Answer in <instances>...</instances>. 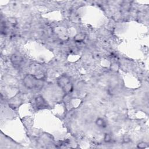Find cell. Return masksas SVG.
<instances>
[{"label": "cell", "mask_w": 149, "mask_h": 149, "mask_svg": "<svg viewBox=\"0 0 149 149\" xmlns=\"http://www.w3.org/2000/svg\"><path fill=\"white\" fill-rule=\"evenodd\" d=\"M23 83L27 89H38L42 87L44 84V80H39L33 74L29 73L24 77Z\"/></svg>", "instance_id": "6da1fadb"}, {"label": "cell", "mask_w": 149, "mask_h": 149, "mask_svg": "<svg viewBox=\"0 0 149 149\" xmlns=\"http://www.w3.org/2000/svg\"><path fill=\"white\" fill-rule=\"evenodd\" d=\"M57 83L66 93H70L73 89V86L70 82V79L67 75L63 74L57 80Z\"/></svg>", "instance_id": "7a4b0ae2"}, {"label": "cell", "mask_w": 149, "mask_h": 149, "mask_svg": "<svg viewBox=\"0 0 149 149\" xmlns=\"http://www.w3.org/2000/svg\"><path fill=\"white\" fill-rule=\"evenodd\" d=\"M30 70L33 71L31 74H33L36 78L39 80H44L46 77V72L44 67L39 64L31 65L30 66Z\"/></svg>", "instance_id": "3957f363"}, {"label": "cell", "mask_w": 149, "mask_h": 149, "mask_svg": "<svg viewBox=\"0 0 149 149\" xmlns=\"http://www.w3.org/2000/svg\"><path fill=\"white\" fill-rule=\"evenodd\" d=\"M35 104L37 109H42L48 108V104L45 98L41 95H37L35 98Z\"/></svg>", "instance_id": "277c9868"}, {"label": "cell", "mask_w": 149, "mask_h": 149, "mask_svg": "<svg viewBox=\"0 0 149 149\" xmlns=\"http://www.w3.org/2000/svg\"><path fill=\"white\" fill-rule=\"evenodd\" d=\"M10 61L12 65L15 68H20L22 66L24 62L23 58L21 56L16 54H13L12 55L10 58Z\"/></svg>", "instance_id": "5b68a950"}, {"label": "cell", "mask_w": 149, "mask_h": 149, "mask_svg": "<svg viewBox=\"0 0 149 149\" xmlns=\"http://www.w3.org/2000/svg\"><path fill=\"white\" fill-rule=\"evenodd\" d=\"M95 124L97 126L102 128H104L107 127V122L106 121L101 118H98L96 119L95 120Z\"/></svg>", "instance_id": "8992f818"}, {"label": "cell", "mask_w": 149, "mask_h": 149, "mask_svg": "<svg viewBox=\"0 0 149 149\" xmlns=\"http://www.w3.org/2000/svg\"><path fill=\"white\" fill-rule=\"evenodd\" d=\"M84 38H85V35L84 34H82V33H79V34H77L75 37H74V40L77 41V42H80V41H82L83 40H84Z\"/></svg>", "instance_id": "52a82bcc"}, {"label": "cell", "mask_w": 149, "mask_h": 149, "mask_svg": "<svg viewBox=\"0 0 149 149\" xmlns=\"http://www.w3.org/2000/svg\"><path fill=\"white\" fill-rule=\"evenodd\" d=\"M104 140L105 142L106 143H109L112 140V137H111V136L108 134V133H106L104 136Z\"/></svg>", "instance_id": "ba28073f"}, {"label": "cell", "mask_w": 149, "mask_h": 149, "mask_svg": "<svg viewBox=\"0 0 149 149\" xmlns=\"http://www.w3.org/2000/svg\"><path fill=\"white\" fill-rule=\"evenodd\" d=\"M147 147V144L145 142H140L137 144V147L139 148H145Z\"/></svg>", "instance_id": "9c48e42d"}]
</instances>
